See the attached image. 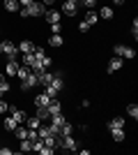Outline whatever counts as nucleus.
Segmentation results:
<instances>
[{
    "instance_id": "obj_1",
    "label": "nucleus",
    "mask_w": 138,
    "mask_h": 155,
    "mask_svg": "<svg viewBox=\"0 0 138 155\" xmlns=\"http://www.w3.org/2000/svg\"><path fill=\"white\" fill-rule=\"evenodd\" d=\"M19 14H21V19H39V16L46 14V5L41 0H32L28 7H21Z\"/></svg>"
},
{
    "instance_id": "obj_20",
    "label": "nucleus",
    "mask_w": 138,
    "mask_h": 155,
    "mask_svg": "<svg viewBox=\"0 0 138 155\" xmlns=\"http://www.w3.org/2000/svg\"><path fill=\"white\" fill-rule=\"evenodd\" d=\"M12 91V86H9V81H7L5 77H2V74H0V97H5L7 93Z\"/></svg>"
},
{
    "instance_id": "obj_37",
    "label": "nucleus",
    "mask_w": 138,
    "mask_h": 155,
    "mask_svg": "<svg viewBox=\"0 0 138 155\" xmlns=\"http://www.w3.org/2000/svg\"><path fill=\"white\" fill-rule=\"evenodd\" d=\"M28 139H30V141H35V139H39V134H37V130H30V127H28Z\"/></svg>"
},
{
    "instance_id": "obj_6",
    "label": "nucleus",
    "mask_w": 138,
    "mask_h": 155,
    "mask_svg": "<svg viewBox=\"0 0 138 155\" xmlns=\"http://www.w3.org/2000/svg\"><path fill=\"white\" fill-rule=\"evenodd\" d=\"M16 46H19V53H32L37 49V44H35L32 39H21Z\"/></svg>"
},
{
    "instance_id": "obj_21",
    "label": "nucleus",
    "mask_w": 138,
    "mask_h": 155,
    "mask_svg": "<svg viewBox=\"0 0 138 155\" xmlns=\"http://www.w3.org/2000/svg\"><path fill=\"white\" fill-rule=\"evenodd\" d=\"M48 102H51V97L46 95V93H39V95L35 97V107H46Z\"/></svg>"
},
{
    "instance_id": "obj_22",
    "label": "nucleus",
    "mask_w": 138,
    "mask_h": 155,
    "mask_svg": "<svg viewBox=\"0 0 138 155\" xmlns=\"http://www.w3.org/2000/svg\"><path fill=\"white\" fill-rule=\"evenodd\" d=\"M16 125H19V123H16L12 116H5V120H2V127H5L7 132H14V127H16Z\"/></svg>"
},
{
    "instance_id": "obj_43",
    "label": "nucleus",
    "mask_w": 138,
    "mask_h": 155,
    "mask_svg": "<svg viewBox=\"0 0 138 155\" xmlns=\"http://www.w3.org/2000/svg\"><path fill=\"white\" fill-rule=\"evenodd\" d=\"M0 155H2V146H0Z\"/></svg>"
},
{
    "instance_id": "obj_3",
    "label": "nucleus",
    "mask_w": 138,
    "mask_h": 155,
    "mask_svg": "<svg viewBox=\"0 0 138 155\" xmlns=\"http://www.w3.org/2000/svg\"><path fill=\"white\" fill-rule=\"evenodd\" d=\"M39 86V77H37V72H30L26 79H21V91H32Z\"/></svg>"
},
{
    "instance_id": "obj_41",
    "label": "nucleus",
    "mask_w": 138,
    "mask_h": 155,
    "mask_svg": "<svg viewBox=\"0 0 138 155\" xmlns=\"http://www.w3.org/2000/svg\"><path fill=\"white\" fill-rule=\"evenodd\" d=\"M113 2H115V5H124V0H113Z\"/></svg>"
},
{
    "instance_id": "obj_4",
    "label": "nucleus",
    "mask_w": 138,
    "mask_h": 155,
    "mask_svg": "<svg viewBox=\"0 0 138 155\" xmlns=\"http://www.w3.org/2000/svg\"><path fill=\"white\" fill-rule=\"evenodd\" d=\"M113 53L120 56V58H127V60H133V56H136V51L131 46H124V44H115L113 46Z\"/></svg>"
},
{
    "instance_id": "obj_34",
    "label": "nucleus",
    "mask_w": 138,
    "mask_h": 155,
    "mask_svg": "<svg viewBox=\"0 0 138 155\" xmlns=\"http://www.w3.org/2000/svg\"><path fill=\"white\" fill-rule=\"evenodd\" d=\"M78 32H83V35H85V32H90V26H87L85 21H78Z\"/></svg>"
},
{
    "instance_id": "obj_32",
    "label": "nucleus",
    "mask_w": 138,
    "mask_h": 155,
    "mask_svg": "<svg viewBox=\"0 0 138 155\" xmlns=\"http://www.w3.org/2000/svg\"><path fill=\"white\" fill-rule=\"evenodd\" d=\"M127 114L136 120V118H138V104H129V107H127Z\"/></svg>"
},
{
    "instance_id": "obj_16",
    "label": "nucleus",
    "mask_w": 138,
    "mask_h": 155,
    "mask_svg": "<svg viewBox=\"0 0 138 155\" xmlns=\"http://www.w3.org/2000/svg\"><path fill=\"white\" fill-rule=\"evenodd\" d=\"M113 16H115V12H113V7L104 5L101 9H99V19H104V21H111Z\"/></svg>"
},
{
    "instance_id": "obj_19",
    "label": "nucleus",
    "mask_w": 138,
    "mask_h": 155,
    "mask_svg": "<svg viewBox=\"0 0 138 155\" xmlns=\"http://www.w3.org/2000/svg\"><path fill=\"white\" fill-rule=\"evenodd\" d=\"M14 137H16V139H28V127L26 125H16V127H14Z\"/></svg>"
},
{
    "instance_id": "obj_11",
    "label": "nucleus",
    "mask_w": 138,
    "mask_h": 155,
    "mask_svg": "<svg viewBox=\"0 0 138 155\" xmlns=\"http://www.w3.org/2000/svg\"><path fill=\"white\" fill-rule=\"evenodd\" d=\"M51 88H55V91H62V88H65V81H62V77H60V72H53V79H51Z\"/></svg>"
},
{
    "instance_id": "obj_7",
    "label": "nucleus",
    "mask_w": 138,
    "mask_h": 155,
    "mask_svg": "<svg viewBox=\"0 0 138 155\" xmlns=\"http://www.w3.org/2000/svg\"><path fill=\"white\" fill-rule=\"evenodd\" d=\"M9 116H12L19 125H23V123H26V118H28V114H26V111H21V109H16V107H9Z\"/></svg>"
},
{
    "instance_id": "obj_42",
    "label": "nucleus",
    "mask_w": 138,
    "mask_h": 155,
    "mask_svg": "<svg viewBox=\"0 0 138 155\" xmlns=\"http://www.w3.org/2000/svg\"><path fill=\"white\" fill-rule=\"evenodd\" d=\"M0 56H2V44H0Z\"/></svg>"
},
{
    "instance_id": "obj_39",
    "label": "nucleus",
    "mask_w": 138,
    "mask_h": 155,
    "mask_svg": "<svg viewBox=\"0 0 138 155\" xmlns=\"http://www.w3.org/2000/svg\"><path fill=\"white\" fill-rule=\"evenodd\" d=\"M30 2H32V0H19V5H21V7H28Z\"/></svg>"
},
{
    "instance_id": "obj_40",
    "label": "nucleus",
    "mask_w": 138,
    "mask_h": 155,
    "mask_svg": "<svg viewBox=\"0 0 138 155\" xmlns=\"http://www.w3.org/2000/svg\"><path fill=\"white\" fill-rule=\"evenodd\" d=\"M41 2H44V5L48 7V5H55V2H58V0H41Z\"/></svg>"
},
{
    "instance_id": "obj_27",
    "label": "nucleus",
    "mask_w": 138,
    "mask_h": 155,
    "mask_svg": "<svg viewBox=\"0 0 138 155\" xmlns=\"http://www.w3.org/2000/svg\"><path fill=\"white\" fill-rule=\"evenodd\" d=\"M35 116L44 123V120H48V118H51V114H48V109H46V107H37V114H35Z\"/></svg>"
},
{
    "instance_id": "obj_2",
    "label": "nucleus",
    "mask_w": 138,
    "mask_h": 155,
    "mask_svg": "<svg viewBox=\"0 0 138 155\" xmlns=\"http://www.w3.org/2000/svg\"><path fill=\"white\" fill-rule=\"evenodd\" d=\"M2 44V53L7 56V60H19L21 53H19V46L14 44L12 39H5V42H0Z\"/></svg>"
},
{
    "instance_id": "obj_44",
    "label": "nucleus",
    "mask_w": 138,
    "mask_h": 155,
    "mask_svg": "<svg viewBox=\"0 0 138 155\" xmlns=\"http://www.w3.org/2000/svg\"><path fill=\"white\" fill-rule=\"evenodd\" d=\"M0 5H2V0H0Z\"/></svg>"
},
{
    "instance_id": "obj_38",
    "label": "nucleus",
    "mask_w": 138,
    "mask_h": 155,
    "mask_svg": "<svg viewBox=\"0 0 138 155\" xmlns=\"http://www.w3.org/2000/svg\"><path fill=\"white\" fill-rule=\"evenodd\" d=\"M131 35H133V39L138 37V19H133V23H131Z\"/></svg>"
},
{
    "instance_id": "obj_25",
    "label": "nucleus",
    "mask_w": 138,
    "mask_h": 155,
    "mask_svg": "<svg viewBox=\"0 0 138 155\" xmlns=\"http://www.w3.org/2000/svg\"><path fill=\"white\" fill-rule=\"evenodd\" d=\"M58 134H74V125L69 123V120H65V123L60 125V130H58Z\"/></svg>"
},
{
    "instance_id": "obj_5",
    "label": "nucleus",
    "mask_w": 138,
    "mask_h": 155,
    "mask_svg": "<svg viewBox=\"0 0 138 155\" xmlns=\"http://www.w3.org/2000/svg\"><path fill=\"white\" fill-rule=\"evenodd\" d=\"M122 65H124V58H120V56H113V58L108 60V65H106V72H108V74H115V72L122 70Z\"/></svg>"
},
{
    "instance_id": "obj_15",
    "label": "nucleus",
    "mask_w": 138,
    "mask_h": 155,
    "mask_svg": "<svg viewBox=\"0 0 138 155\" xmlns=\"http://www.w3.org/2000/svg\"><path fill=\"white\" fill-rule=\"evenodd\" d=\"M2 5H5V9L9 14H16L21 9V5H19V0H2Z\"/></svg>"
},
{
    "instance_id": "obj_8",
    "label": "nucleus",
    "mask_w": 138,
    "mask_h": 155,
    "mask_svg": "<svg viewBox=\"0 0 138 155\" xmlns=\"http://www.w3.org/2000/svg\"><path fill=\"white\" fill-rule=\"evenodd\" d=\"M46 109H48V114H51V116H55V114H62V102H60L58 97H53L51 102L46 104Z\"/></svg>"
},
{
    "instance_id": "obj_28",
    "label": "nucleus",
    "mask_w": 138,
    "mask_h": 155,
    "mask_svg": "<svg viewBox=\"0 0 138 155\" xmlns=\"http://www.w3.org/2000/svg\"><path fill=\"white\" fill-rule=\"evenodd\" d=\"M48 120H51V125H55V127H60V125L65 123L67 118H65V114H55V116H51V118H48Z\"/></svg>"
},
{
    "instance_id": "obj_10",
    "label": "nucleus",
    "mask_w": 138,
    "mask_h": 155,
    "mask_svg": "<svg viewBox=\"0 0 138 155\" xmlns=\"http://www.w3.org/2000/svg\"><path fill=\"white\" fill-rule=\"evenodd\" d=\"M19 60H7L5 65V77H16V70H19Z\"/></svg>"
},
{
    "instance_id": "obj_26",
    "label": "nucleus",
    "mask_w": 138,
    "mask_h": 155,
    "mask_svg": "<svg viewBox=\"0 0 138 155\" xmlns=\"http://www.w3.org/2000/svg\"><path fill=\"white\" fill-rule=\"evenodd\" d=\"M35 63H37L35 53H23V63H21V65H28V67L32 70V67H35Z\"/></svg>"
},
{
    "instance_id": "obj_29",
    "label": "nucleus",
    "mask_w": 138,
    "mask_h": 155,
    "mask_svg": "<svg viewBox=\"0 0 138 155\" xmlns=\"http://www.w3.org/2000/svg\"><path fill=\"white\" fill-rule=\"evenodd\" d=\"M30 72H32V70H30L28 65H19V70H16V77H19V81H21V79H26Z\"/></svg>"
},
{
    "instance_id": "obj_24",
    "label": "nucleus",
    "mask_w": 138,
    "mask_h": 155,
    "mask_svg": "<svg viewBox=\"0 0 138 155\" xmlns=\"http://www.w3.org/2000/svg\"><path fill=\"white\" fill-rule=\"evenodd\" d=\"M111 137H113V141H124V127H118V130H111Z\"/></svg>"
},
{
    "instance_id": "obj_14",
    "label": "nucleus",
    "mask_w": 138,
    "mask_h": 155,
    "mask_svg": "<svg viewBox=\"0 0 138 155\" xmlns=\"http://www.w3.org/2000/svg\"><path fill=\"white\" fill-rule=\"evenodd\" d=\"M37 77H39V86H48V84H51V79H53V72L41 70V72H37Z\"/></svg>"
},
{
    "instance_id": "obj_31",
    "label": "nucleus",
    "mask_w": 138,
    "mask_h": 155,
    "mask_svg": "<svg viewBox=\"0 0 138 155\" xmlns=\"http://www.w3.org/2000/svg\"><path fill=\"white\" fill-rule=\"evenodd\" d=\"M78 7H85V9H94V7H97V0H78Z\"/></svg>"
},
{
    "instance_id": "obj_23",
    "label": "nucleus",
    "mask_w": 138,
    "mask_h": 155,
    "mask_svg": "<svg viewBox=\"0 0 138 155\" xmlns=\"http://www.w3.org/2000/svg\"><path fill=\"white\" fill-rule=\"evenodd\" d=\"M23 125H26V127H30V130H37V127L41 125V120H39L37 116H30V118H26V123H23Z\"/></svg>"
},
{
    "instance_id": "obj_18",
    "label": "nucleus",
    "mask_w": 138,
    "mask_h": 155,
    "mask_svg": "<svg viewBox=\"0 0 138 155\" xmlns=\"http://www.w3.org/2000/svg\"><path fill=\"white\" fill-rule=\"evenodd\" d=\"M118 127H124V118L122 116H115L108 120V130H118Z\"/></svg>"
},
{
    "instance_id": "obj_17",
    "label": "nucleus",
    "mask_w": 138,
    "mask_h": 155,
    "mask_svg": "<svg viewBox=\"0 0 138 155\" xmlns=\"http://www.w3.org/2000/svg\"><path fill=\"white\" fill-rule=\"evenodd\" d=\"M62 44H65V37H62V35H51V37H48V46H53V49H60Z\"/></svg>"
},
{
    "instance_id": "obj_9",
    "label": "nucleus",
    "mask_w": 138,
    "mask_h": 155,
    "mask_svg": "<svg viewBox=\"0 0 138 155\" xmlns=\"http://www.w3.org/2000/svg\"><path fill=\"white\" fill-rule=\"evenodd\" d=\"M62 14H65V16H76V14H78V5L62 0Z\"/></svg>"
},
{
    "instance_id": "obj_35",
    "label": "nucleus",
    "mask_w": 138,
    "mask_h": 155,
    "mask_svg": "<svg viewBox=\"0 0 138 155\" xmlns=\"http://www.w3.org/2000/svg\"><path fill=\"white\" fill-rule=\"evenodd\" d=\"M62 32V26L60 23H51V35H60Z\"/></svg>"
},
{
    "instance_id": "obj_33",
    "label": "nucleus",
    "mask_w": 138,
    "mask_h": 155,
    "mask_svg": "<svg viewBox=\"0 0 138 155\" xmlns=\"http://www.w3.org/2000/svg\"><path fill=\"white\" fill-rule=\"evenodd\" d=\"M44 93H46L48 97H51V100H53V97H58V95H60V93L55 91V88H51V86H44Z\"/></svg>"
},
{
    "instance_id": "obj_36",
    "label": "nucleus",
    "mask_w": 138,
    "mask_h": 155,
    "mask_svg": "<svg viewBox=\"0 0 138 155\" xmlns=\"http://www.w3.org/2000/svg\"><path fill=\"white\" fill-rule=\"evenodd\" d=\"M7 111H9V104H7L5 100L0 97V116H2V114H7Z\"/></svg>"
},
{
    "instance_id": "obj_30",
    "label": "nucleus",
    "mask_w": 138,
    "mask_h": 155,
    "mask_svg": "<svg viewBox=\"0 0 138 155\" xmlns=\"http://www.w3.org/2000/svg\"><path fill=\"white\" fill-rule=\"evenodd\" d=\"M28 150H32V141H30V139H21V148H19V153H28Z\"/></svg>"
},
{
    "instance_id": "obj_13",
    "label": "nucleus",
    "mask_w": 138,
    "mask_h": 155,
    "mask_svg": "<svg viewBox=\"0 0 138 155\" xmlns=\"http://www.w3.org/2000/svg\"><path fill=\"white\" fill-rule=\"evenodd\" d=\"M83 21H85V23H87V26H97V21H99V14L97 12H94V9H87V12H85V16H83Z\"/></svg>"
},
{
    "instance_id": "obj_12",
    "label": "nucleus",
    "mask_w": 138,
    "mask_h": 155,
    "mask_svg": "<svg viewBox=\"0 0 138 155\" xmlns=\"http://www.w3.org/2000/svg\"><path fill=\"white\" fill-rule=\"evenodd\" d=\"M60 16H62V12H58V9H46L44 14V19L48 23H60Z\"/></svg>"
}]
</instances>
